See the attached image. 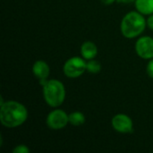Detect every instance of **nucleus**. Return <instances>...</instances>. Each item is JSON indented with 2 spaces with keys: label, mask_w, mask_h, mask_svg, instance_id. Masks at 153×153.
<instances>
[{
  "label": "nucleus",
  "mask_w": 153,
  "mask_h": 153,
  "mask_svg": "<svg viewBox=\"0 0 153 153\" xmlns=\"http://www.w3.org/2000/svg\"><path fill=\"white\" fill-rule=\"evenodd\" d=\"M28 118L26 107L16 100H7L0 106V122L7 128H16L25 123Z\"/></svg>",
  "instance_id": "nucleus-1"
},
{
  "label": "nucleus",
  "mask_w": 153,
  "mask_h": 153,
  "mask_svg": "<svg viewBox=\"0 0 153 153\" xmlns=\"http://www.w3.org/2000/svg\"><path fill=\"white\" fill-rule=\"evenodd\" d=\"M146 26L147 20L143 17V14L138 11H132L123 17L120 23V30L125 38L134 39L144 31Z\"/></svg>",
  "instance_id": "nucleus-2"
},
{
  "label": "nucleus",
  "mask_w": 153,
  "mask_h": 153,
  "mask_svg": "<svg viewBox=\"0 0 153 153\" xmlns=\"http://www.w3.org/2000/svg\"><path fill=\"white\" fill-rule=\"evenodd\" d=\"M42 88L43 98L49 107L56 108L64 103L66 96V91L61 81L56 79H48Z\"/></svg>",
  "instance_id": "nucleus-3"
},
{
  "label": "nucleus",
  "mask_w": 153,
  "mask_h": 153,
  "mask_svg": "<svg viewBox=\"0 0 153 153\" xmlns=\"http://www.w3.org/2000/svg\"><path fill=\"white\" fill-rule=\"evenodd\" d=\"M86 71L87 62L83 57L80 56H73L68 58L63 65L64 74L72 79L82 76Z\"/></svg>",
  "instance_id": "nucleus-4"
},
{
  "label": "nucleus",
  "mask_w": 153,
  "mask_h": 153,
  "mask_svg": "<svg viewBox=\"0 0 153 153\" xmlns=\"http://www.w3.org/2000/svg\"><path fill=\"white\" fill-rule=\"evenodd\" d=\"M46 124L52 130L63 129L69 124V115L63 109L56 108L47 116Z\"/></svg>",
  "instance_id": "nucleus-5"
},
{
  "label": "nucleus",
  "mask_w": 153,
  "mask_h": 153,
  "mask_svg": "<svg viewBox=\"0 0 153 153\" xmlns=\"http://www.w3.org/2000/svg\"><path fill=\"white\" fill-rule=\"evenodd\" d=\"M111 126L119 134H131L134 131L132 118L126 114H117L111 119Z\"/></svg>",
  "instance_id": "nucleus-6"
},
{
  "label": "nucleus",
  "mask_w": 153,
  "mask_h": 153,
  "mask_svg": "<svg viewBox=\"0 0 153 153\" xmlns=\"http://www.w3.org/2000/svg\"><path fill=\"white\" fill-rule=\"evenodd\" d=\"M135 52L143 59L150 60L153 58V38L143 36L135 42Z\"/></svg>",
  "instance_id": "nucleus-7"
},
{
  "label": "nucleus",
  "mask_w": 153,
  "mask_h": 153,
  "mask_svg": "<svg viewBox=\"0 0 153 153\" xmlns=\"http://www.w3.org/2000/svg\"><path fill=\"white\" fill-rule=\"evenodd\" d=\"M32 73L34 76L39 81L41 86H43L48 80L50 74V67L44 60H37L32 65Z\"/></svg>",
  "instance_id": "nucleus-8"
},
{
  "label": "nucleus",
  "mask_w": 153,
  "mask_h": 153,
  "mask_svg": "<svg viewBox=\"0 0 153 153\" xmlns=\"http://www.w3.org/2000/svg\"><path fill=\"white\" fill-rule=\"evenodd\" d=\"M81 54L85 60L94 59L98 55V48L92 41H85L81 46Z\"/></svg>",
  "instance_id": "nucleus-9"
},
{
  "label": "nucleus",
  "mask_w": 153,
  "mask_h": 153,
  "mask_svg": "<svg viewBox=\"0 0 153 153\" xmlns=\"http://www.w3.org/2000/svg\"><path fill=\"white\" fill-rule=\"evenodd\" d=\"M134 5L136 10L143 15L153 13V0H135Z\"/></svg>",
  "instance_id": "nucleus-10"
},
{
  "label": "nucleus",
  "mask_w": 153,
  "mask_h": 153,
  "mask_svg": "<svg viewBox=\"0 0 153 153\" xmlns=\"http://www.w3.org/2000/svg\"><path fill=\"white\" fill-rule=\"evenodd\" d=\"M85 116L80 111H74L69 114V124L73 126H81L85 123Z\"/></svg>",
  "instance_id": "nucleus-11"
},
{
  "label": "nucleus",
  "mask_w": 153,
  "mask_h": 153,
  "mask_svg": "<svg viewBox=\"0 0 153 153\" xmlns=\"http://www.w3.org/2000/svg\"><path fill=\"white\" fill-rule=\"evenodd\" d=\"M101 71V65L99 61L95 59H91L87 61V72L92 74H97Z\"/></svg>",
  "instance_id": "nucleus-12"
},
{
  "label": "nucleus",
  "mask_w": 153,
  "mask_h": 153,
  "mask_svg": "<svg viewBox=\"0 0 153 153\" xmlns=\"http://www.w3.org/2000/svg\"><path fill=\"white\" fill-rule=\"evenodd\" d=\"M30 152V150L24 144H20L17 145L15 148L13 149L12 152L13 153H29Z\"/></svg>",
  "instance_id": "nucleus-13"
},
{
  "label": "nucleus",
  "mask_w": 153,
  "mask_h": 153,
  "mask_svg": "<svg viewBox=\"0 0 153 153\" xmlns=\"http://www.w3.org/2000/svg\"><path fill=\"white\" fill-rule=\"evenodd\" d=\"M146 72L149 77L153 79V58L150 59V61L147 64V67H146Z\"/></svg>",
  "instance_id": "nucleus-14"
},
{
  "label": "nucleus",
  "mask_w": 153,
  "mask_h": 153,
  "mask_svg": "<svg viewBox=\"0 0 153 153\" xmlns=\"http://www.w3.org/2000/svg\"><path fill=\"white\" fill-rule=\"evenodd\" d=\"M147 27L153 30V13L149 15V17L147 19Z\"/></svg>",
  "instance_id": "nucleus-15"
},
{
  "label": "nucleus",
  "mask_w": 153,
  "mask_h": 153,
  "mask_svg": "<svg viewBox=\"0 0 153 153\" xmlns=\"http://www.w3.org/2000/svg\"><path fill=\"white\" fill-rule=\"evenodd\" d=\"M115 1H117V0H100V2H101L103 4H106V5H110V4H112Z\"/></svg>",
  "instance_id": "nucleus-16"
},
{
  "label": "nucleus",
  "mask_w": 153,
  "mask_h": 153,
  "mask_svg": "<svg viewBox=\"0 0 153 153\" xmlns=\"http://www.w3.org/2000/svg\"><path fill=\"white\" fill-rule=\"evenodd\" d=\"M118 3H122V4H131V3H134L135 0H117Z\"/></svg>",
  "instance_id": "nucleus-17"
}]
</instances>
